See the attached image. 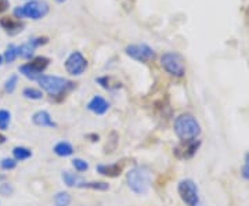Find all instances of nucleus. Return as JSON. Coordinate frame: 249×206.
Instances as JSON below:
<instances>
[{"mask_svg": "<svg viewBox=\"0 0 249 206\" xmlns=\"http://www.w3.org/2000/svg\"><path fill=\"white\" fill-rule=\"evenodd\" d=\"M241 176L247 180V181H249V153L245 155L244 166H242V169H241Z\"/></svg>", "mask_w": 249, "mask_h": 206, "instance_id": "27", "label": "nucleus"}, {"mask_svg": "<svg viewBox=\"0 0 249 206\" xmlns=\"http://www.w3.org/2000/svg\"><path fill=\"white\" fill-rule=\"evenodd\" d=\"M49 64H50V60L47 57L39 55V57H35L34 60H31L29 63L21 65L18 71H19L21 75H24L27 79L37 81V78H40L43 75V72L49 67Z\"/></svg>", "mask_w": 249, "mask_h": 206, "instance_id": "6", "label": "nucleus"}, {"mask_svg": "<svg viewBox=\"0 0 249 206\" xmlns=\"http://www.w3.org/2000/svg\"><path fill=\"white\" fill-rule=\"evenodd\" d=\"M32 122L34 125L39 127H57V123L54 122L50 114L47 111H37L32 115Z\"/></svg>", "mask_w": 249, "mask_h": 206, "instance_id": "14", "label": "nucleus"}, {"mask_svg": "<svg viewBox=\"0 0 249 206\" xmlns=\"http://www.w3.org/2000/svg\"><path fill=\"white\" fill-rule=\"evenodd\" d=\"M124 53L127 54L130 58H133L139 63H150L155 58V52L154 49L145 43H136V45L126 46Z\"/></svg>", "mask_w": 249, "mask_h": 206, "instance_id": "8", "label": "nucleus"}, {"mask_svg": "<svg viewBox=\"0 0 249 206\" xmlns=\"http://www.w3.org/2000/svg\"><path fill=\"white\" fill-rule=\"evenodd\" d=\"M28 1H34V0H28Z\"/></svg>", "mask_w": 249, "mask_h": 206, "instance_id": "33", "label": "nucleus"}, {"mask_svg": "<svg viewBox=\"0 0 249 206\" xmlns=\"http://www.w3.org/2000/svg\"><path fill=\"white\" fill-rule=\"evenodd\" d=\"M0 27L3 28L9 35L14 36L18 35L19 32H22V29H24V24L19 21V19H14V18H10V17H3L0 18Z\"/></svg>", "mask_w": 249, "mask_h": 206, "instance_id": "13", "label": "nucleus"}, {"mask_svg": "<svg viewBox=\"0 0 249 206\" xmlns=\"http://www.w3.org/2000/svg\"><path fill=\"white\" fill-rule=\"evenodd\" d=\"M37 83L52 97L62 96L67 91L73 89V82L55 75H42L40 78H37Z\"/></svg>", "mask_w": 249, "mask_h": 206, "instance_id": "3", "label": "nucleus"}, {"mask_svg": "<svg viewBox=\"0 0 249 206\" xmlns=\"http://www.w3.org/2000/svg\"><path fill=\"white\" fill-rule=\"evenodd\" d=\"M3 64V55H0V65Z\"/></svg>", "mask_w": 249, "mask_h": 206, "instance_id": "31", "label": "nucleus"}, {"mask_svg": "<svg viewBox=\"0 0 249 206\" xmlns=\"http://www.w3.org/2000/svg\"><path fill=\"white\" fill-rule=\"evenodd\" d=\"M97 172L106 177H118L122 173V166L119 163L114 165H98Z\"/></svg>", "mask_w": 249, "mask_h": 206, "instance_id": "15", "label": "nucleus"}, {"mask_svg": "<svg viewBox=\"0 0 249 206\" xmlns=\"http://www.w3.org/2000/svg\"><path fill=\"white\" fill-rule=\"evenodd\" d=\"M47 37L46 36H39V37H32V39H29L27 40L25 43H22L21 46H18L17 47V53L18 55L21 57V58H24V60H29L34 53H35V50L39 47V46L46 45L47 43Z\"/></svg>", "mask_w": 249, "mask_h": 206, "instance_id": "10", "label": "nucleus"}, {"mask_svg": "<svg viewBox=\"0 0 249 206\" xmlns=\"http://www.w3.org/2000/svg\"><path fill=\"white\" fill-rule=\"evenodd\" d=\"M11 120V114L6 109H0V130H7Z\"/></svg>", "mask_w": 249, "mask_h": 206, "instance_id": "23", "label": "nucleus"}, {"mask_svg": "<svg viewBox=\"0 0 249 206\" xmlns=\"http://www.w3.org/2000/svg\"><path fill=\"white\" fill-rule=\"evenodd\" d=\"M49 11H50L49 3L34 0V1H28L27 4H24V6L16 7L14 11H13V14L18 19H21V18H29V19L37 21V19L45 18L49 14Z\"/></svg>", "mask_w": 249, "mask_h": 206, "instance_id": "4", "label": "nucleus"}, {"mask_svg": "<svg viewBox=\"0 0 249 206\" xmlns=\"http://www.w3.org/2000/svg\"><path fill=\"white\" fill-rule=\"evenodd\" d=\"M10 7V0H0V14L7 11Z\"/></svg>", "mask_w": 249, "mask_h": 206, "instance_id": "29", "label": "nucleus"}, {"mask_svg": "<svg viewBox=\"0 0 249 206\" xmlns=\"http://www.w3.org/2000/svg\"><path fill=\"white\" fill-rule=\"evenodd\" d=\"M160 67L168 72L170 76L175 78H183L186 75V64L183 57L175 52H168L162 54L160 57Z\"/></svg>", "mask_w": 249, "mask_h": 206, "instance_id": "5", "label": "nucleus"}, {"mask_svg": "<svg viewBox=\"0 0 249 206\" xmlns=\"http://www.w3.org/2000/svg\"><path fill=\"white\" fill-rule=\"evenodd\" d=\"M62 181L67 187H76L80 189L82 184L85 183V180L80 177L76 173H70V172H64L62 173Z\"/></svg>", "mask_w": 249, "mask_h": 206, "instance_id": "16", "label": "nucleus"}, {"mask_svg": "<svg viewBox=\"0 0 249 206\" xmlns=\"http://www.w3.org/2000/svg\"><path fill=\"white\" fill-rule=\"evenodd\" d=\"M71 195L68 192H64V191L57 192L54 195V205L55 206H70L71 205Z\"/></svg>", "mask_w": 249, "mask_h": 206, "instance_id": "19", "label": "nucleus"}, {"mask_svg": "<svg viewBox=\"0 0 249 206\" xmlns=\"http://www.w3.org/2000/svg\"><path fill=\"white\" fill-rule=\"evenodd\" d=\"M126 183L136 195H145L151 186L150 172L144 166H136L126 173Z\"/></svg>", "mask_w": 249, "mask_h": 206, "instance_id": "2", "label": "nucleus"}, {"mask_svg": "<svg viewBox=\"0 0 249 206\" xmlns=\"http://www.w3.org/2000/svg\"><path fill=\"white\" fill-rule=\"evenodd\" d=\"M53 153L57 156H61V158H67V156H71L73 154V147L68 141H60L54 145Z\"/></svg>", "mask_w": 249, "mask_h": 206, "instance_id": "17", "label": "nucleus"}, {"mask_svg": "<svg viewBox=\"0 0 249 206\" xmlns=\"http://www.w3.org/2000/svg\"><path fill=\"white\" fill-rule=\"evenodd\" d=\"M173 130L180 141H193L201 135V125L194 115L181 114L175 119Z\"/></svg>", "mask_w": 249, "mask_h": 206, "instance_id": "1", "label": "nucleus"}, {"mask_svg": "<svg viewBox=\"0 0 249 206\" xmlns=\"http://www.w3.org/2000/svg\"><path fill=\"white\" fill-rule=\"evenodd\" d=\"M22 96L28 100H40L43 97V93L34 87H25L22 90Z\"/></svg>", "mask_w": 249, "mask_h": 206, "instance_id": "22", "label": "nucleus"}, {"mask_svg": "<svg viewBox=\"0 0 249 206\" xmlns=\"http://www.w3.org/2000/svg\"><path fill=\"white\" fill-rule=\"evenodd\" d=\"M16 166H17V161L11 159V158H4L0 162V168L3 171H13V169H16Z\"/></svg>", "mask_w": 249, "mask_h": 206, "instance_id": "26", "label": "nucleus"}, {"mask_svg": "<svg viewBox=\"0 0 249 206\" xmlns=\"http://www.w3.org/2000/svg\"><path fill=\"white\" fill-rule=\"evenodd\" d=\"M17 83H18L17 75H11L9 79L4 82V91H6V93H9V94L14 93V90H16V87H17Z\"/></svg>", "mask_w": 249, "mask_h": 206, "instance_id": "24", "label": "nucleus"}, {"mask_svg": "<svg viewBox=\"0 0 249 206\" xmlns=\"http://www.w3.org/2000/svg\"><path fill=\"white\" fill-rule=\"evenodd\" d=\"M13 156H14V159L17 162L27 161V159H29L32 156V151L25 148V147H16L13 150Z\"/></svg>", "mask_w": 249, "mask_h": 206, "instance_id": "18", "label": "nucleus"}, {"mask_svg": "<svg viewBox=\"0 0 249 206\" xmlns=\"http://www.w3.org/2000/svg\"><path fill=\"white\" fill-rule=\"evenodd\" d=\"M55 1H58V3H64L65 0H55Z\"/></svg>", "mask_w": 249, "mask_h": 206, "instance_id": "32", "label": "nucleus"}, {"mask_svg": "<svg viewBox=\"0 0 249 206\" xmlns=\"http://www.w3.org/2000/svg\"><path fill=\"white\" fill-rule=\"evenodd\" d=\"M18 57L17 53V46L14 45H9L6 47V52L3 54V61L7 64H11L16 61V58Z\"/></svg>", "mask_w": 249, "mask_h": 206, "instance_id": "21", "label": "nucleus"}, {"mask_svg": "<svg viewBox=\"0 0 249 206\" xmlns=\"http://www.w3.org/2000/svg\"><path fill=\"white\" fill-rule=\"evenodd\" d=\"M80 189H96V191H107L109 189V184L106 181H89V183H83Z\"/></svg>", "mask_w": 249, "mask_h": 206, "instance_id": "20", "label": "nucleus"}, {"mask_svg": "<svg viewBox=\"0 0 249 206\" xmlns=\"http://www.w3.org/2000/svg\"><path fill=\"white\" fill-rule=\"evenodd\" d=\"M88 68V60L80 52H73L65 60V69L72 76H80Z\"/></svg>", "mask_w": 249, "mask_h": 206, "instance_id": "9", "label": "nucleus"}, {"mask_svg": "<svg viewBox=\"0 0 249 206\" xmlns=\"http://www.w3.org/2000/svg\"><path fill=\"white\" fill-rule=\"evenodd\" d=\"M6 140H7V138H6V136L0 133V144H4L6 143Z\"/></svg>", "mask_w": 249, "mask_h": 206, "instance_id": "30", "label": "nucleus"}, {"mask_svg": "<svg viewBox=\"0 0 249 206\" xmlns=\"http://www.w3.org/2000/svg\"><path fill=\"white\" fill-rule=\"evenodd\" d=\"M72 166L75 168V171L79 172V173L86 172L89 169V163L86 161H83V159H80V158H75V159L72 161Z\"/></svg>", "mask_w": 249, "mask_h": 206, "instance_id": "25", "label": "nucleus"}, {"mask_svg": "<svg viewBox=\"0 0 249 206\" xmlns=\"http://www.w3.org/2000/svg\"><path fill=\"white\" fill-rule=\"evenodd\" d=\"M13 192V187L7 184V183H3V184H0V194L1 195H9Z\"/></svg>", "mask_w": 249, "mask_h": 206, "instance_id": "28", "label": "nucleus"}, {"mask_svg": "<svg viewBox=\"0 0 249 206\" xmlns=\"http://www.w3.org/2000/svg\"><path fill=\"white\" fill-rule=\"evenodd\" d=\"M199 147H201V140H198V138L193 140V141H181L180 145L175 147L173 154L178 159H190L196 155Z\"/></svg>", "mask_w": 249, "mask_h": 206, "instance_id": "11", "label": "nucleus"}, {"mask_svg": "<svg viewBox=\"0 0 249 206\" xmlns=\"http://www.w3.org/2000/svg\"><path fill=\"white\" fill-rule=\"evenodd\" d=\"M178 195L181 201L188 206H198L199 205V191L196 187V181L191 179L181 180L178 186Z\"/></svg>", "mask_w": 249, "mask_h": 206, "instance_id": "7", "label": "nucleus"}, {"mask_svg": "<svg viewBox=\"0 0 249 206\" xmlns=\"http://www.w3.org/2000/svg\"><path fill=\"white\" fill-rule=\"evenodd\" d=\"M88 109L90 112H93L94 115H104L109 109V103L101 96H94L88 103Z\"/></svg>", "mask_w": 249, "mask_h": 206, "instance_id": "12", "label": "nucleus"}]
</instances>
